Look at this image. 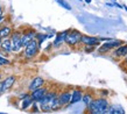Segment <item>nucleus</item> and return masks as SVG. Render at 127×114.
I'll return each mask as SVG.
<instances>
[{
    "mask_svg": "<svg viewBox=\"0 0 127 114\" xmlns=\"http://www.w3.org/2000/svg\"><path fill=\"white\" fill-rule=\"evenodd\" d=\"M43 83H44V80H43V78H42V77H35V78L32 80L31 85H29V90H31V91L37 90V88L42 87Z\"/></svg>",
    "mask_w": 127,
    "mask_h": 114,
    "instance_id": "11",
    "label": "nucleus"
},
{
    "mask_svg": "<svg viewBox=\"0 0 127 114\" xmlns=\"http://www.w3.org/2000/svg\"><path fill=\"white\" fill-rule=\"evenodd\" d=\"M32 101H33V99L31 98V95H27V97H25V100L22 101V105H21V107L25 110V108H27L31 104H32Z\"/></svg>",
    "mask_w": 127,
    "mask_h": 114,
    "instance_id": "19",
    "label": "nucleus"
},
{
    "mask_svg": "<svg viewBox=\"0 0 127 114\" xmlns=\"http://www.w3.org/2000/svg\"><path fill=\"white\" fill-rule=\"evenodd\" d=\"M38 48H40V44L36 41V38L32 40L28 44L25 46V57L26 58H33V57H35L36 54H37V51H38Z\"/></svg>",
    "mask_w": 127,
    "mask_h": 114,
    "instance_id": "3",
    "label": "nucleus"
},
{
    "mask_svg": "<svg viewBox=\"0 0 127 114\" xmlns=\"http://www.w3.org/2000/svg\"><path fill=\"white\" fill-rule=\"evenodd\" d=\"M54 97H55V93H49V94H44V95L38 100L42 111H44V112L51 111V110H50V105H51V100L54 99Z\"/></svg>",
    "mask_w": 127,
    "mask_h": 114,
    "instance_id": "5",
    "label": "nucleus"
},
{
    "mask_svg": "<svg viewBox=\"0 0 127 114\" xmlns=\"http://www.w3.org/2000/svg\"><path fill=\"white\" fill-rule=\"evenodd\" d=\"M35 38H36V41L38 42V44L41 46V43H42L46 38H48V35H46V34H36Z\"/></svg>",
    "mask_w": 127,
    "mask_h": 114,
    "instance_id": "20",
    "label": "nucleus"
},
{
    "mask_svg": "<svg viewBox=\"0 0 127 114\" xmlns=\"http://www.w3.org/2000/svg\"><path fill=\"white\" fill-rule=\"evenodd\" d=\"M12 34V27L11 26H2L0 27V38H6Z\"/></svg>",
    "mask_w": 127,
    "mask_h": 114,
    "instance_id": "16",
    "label": "nucleus"
},
{
    "mask_svg": "<svg viewBox=\"0 0 127 114\" xmlns=\"http://www.w3.org/2000/svg\"><path fill=\"white\" fill-rule=\"evenodd\" d=\"M114 54H115V56H118V57L127 56V44H121L120 47H118Z\"/></svg>",
    "mask_w": 127,
    "mask_h": 114,
    "instance_id": "17",
    "label": "nucleus"
},
{
    "mask_svg": "<svg viewBox=\"0 0 127 114\" xmlns=\"http://www.w3.org/2000/svg\"><path fill=\"white\" fill-rule=\"evenodd\" d=\"M106 114H125V112L119 105H112V106H108Z\"/></svg>",
    "mask_w": 127,
    "mask_h": 114,
    "instance_id": "15",
    "label": "nucleus"
},
{
    "mask_svg": "<svg viewBox=\"0 0 127 114\" xmlns=\"http://www.w3.org/2000/svg\"><path fill=\"white\" fill-rule=\"evenodd\" d=\"M81 42H82L83 44H85V46L95 47V46H99V44H100V38L93 37V36H88V35H82Z\"/></svg>",
    "mask_w": 127,
    "mask_h": 114,
    "instance_id": "8",
    "label": "nucleus"
},
{
    "mask_svg": "<svg viewBox=\"0 0 127 114\" xmlns=\"http://www.w3.org/2000/svg\"><path fill=\"white\" fill-rule=\"evenodd\" d=\"M121 44H123V41H120V40H111V41H107L105 44H103V46L98 49V51H99V53H105V51H108V50H111V49L118 48V47H120Z\"/></svg>",
    "mask_w": 127,
    "mask_h": 114,
    "instance_id": "6",
    "label": "nucleus"
},
{
    "mask_svg": "<svg viewBox=\"0 0 127 114\" xmlns=\"http://www.w3.org/2000/svg\"><path fill=\"white\" fill-rule=\"evenodd\" d=\"M113 1H115V0H113Z\"/></svg>",
    "mask_w": 127,
    "mask_h": 114,
    "instance_id": "34",
    "label": "nucleus"
},
{
    "mask_svg": "<svg viewBox=\"0 0 127 114\" xmlns=\"http://www.w3.org/2000/svg\"><path fill=\"white\" fill-rule=\"evenodd\" d=\"M5 64H9V61L2 56V54H0V65H5Z\"/></svg>",
    "mask_w": 127,
    "mask_h": 114,
    "instance_id": "22",
    "label": "nucleus"
},
{
    "mask_svg": "<svg viewBox=\"0 0 127 114\" xmlns=\"http://www.w3.org/2000/svg\"><path fill=\"white\" fill-rule=\"evenodd\" d=\"M46 93H47V90L44 87H40V88L33 91V93L31 94V98H32L33 100H35V101H38Z\"/></svg>",
    "mask_w": 127,
    "mask_h": 114,
    "instance_id": "9",
    "label": "nucleus"
},
{
    "mask_svg": "<svg viewBox=\"0 0 127 114\" xmlns=\"http://www.w3.org/2000/svg\"><path fill=\"white\" fill-rule=\"evenodd\" d=\"M14 82H15V77L14 76H8L4 82H2V87H4V91H7L9 90L12 86L14 85Z\"/></svg>",
    "mask_w": 127,
    "mask_h": 114,
    "instance_id": "14",
    "label": "nucleus"
},
{
    "mask_svg": "<svg viewBox=\"0 0 127 114\" xmlns=\"http://www.w3.org/2000/svg\"><path fill=\"white\" fill-rule=\"evenodd\" d=\"M125 9H126V11H127V7H126V6H125Z\"/></svg>",
    "mask_w": 127,
    "mask_h": 114,
    "instance_id": "29",
    "label": "nucleus"
},
{
    "mask_svg": "<svg viewBox=\"0 0 127 114\" xmlns=\"http://www.w3.org/2000/svg\"><path fill=\"white\" fill-rule=\"evenodd\" d=\"M125 62H126V63H127V57H126V59H125Z\"/></svg>",
    "mask_w": 127,
    "mask_h": 114,
    "instance_id": "28",
    "label": "nucleus"
},
{
    "mask_svg": "<svg viewBox=\"0 0 127 114\" xmlns=\"http://www.w3.org/2000/svg\"><path fill=\"white\" fill-rule=\"evenodd\" d=\"M11 42H12L13 51H20V49L22 48V44H21V31L20 30H15L14 33L11 34Z\"/></svg>",
    "mask_w": 127,
    "mask_h": 114,
    "instance_id": "4",
    "label": "nucleus"
},
{
    "mask_svg": "<svg viewBox=\"0 0 127 114\" xmlns=\"http://www.w3.org/2000/svg\"><path fill=\"white\" fill-rule=\"evenodd\" d=\"M0 114H5V113H0Z\"/></svg>",
    "mask_w": 127,
    "mask_h": 114,
    "instance_id": "31",
    "label": "nucleus"
},
{
    "mask_svg": "<svg viewBox=\"0 0 127 114\" xmlns=\"http://www.w3.org/2000/svg\"><path fill=\"white\" fill-rule=\"evenodd\" d=\"M84 1H85V2H88V4H90V2H91V0H84Z\"/></svg>",
    "mask_w": 127,
    "mask_h": 114,
    "instance_id": "27",
    "label": "nucleus"
},
{
    "mask_svg": "<svg viewBox=\"0 0 127 114\" xmlns=\"http://www.w3.org/2000/svg\"><path fill=\"white\" fill-rule=\"evenodd\" d=\"M2 14H4V9H2V7L0 6V16H4Z\"/></svg>",
    "mask_w": 127,
    "mask_h": 114,
    "instance_id": "25",
    "label": "nucleus"
},
{
    "mask_svg": "<svg viewBox=\"0 0 127 114\" xmlns=\"http://www.w3.org/2000/svg\"><path fill=\"white\" fill-rule=\"evenodd\" d=\"M2 92H4V87H2V82H1V83H0V94H1Z\"/></svg>",
    "mask_w": 127,
    "mask_h": 114,
    "instance_id": "24",
    "label": "nucleus"
},
{
    "mask_svg": "<svg viewBox=\"0 0 127 114\" xmlns=\"http://www.w3.org/2000/svg\"><path fill=\"white\" fill-rule=\"evenodd\" d=\"M35 36H36V33H35L34 29H29V30H26V31L21 33V44H22V47L28 44L32 40L35 38Z\"/></svg>",
    "mask_w": 127,
    "mask_h": 114,
    "instance_id": "7",
    "label": "nucleus"
},
{
    "mask_svg": "<svg viewBox=\"0 0 127 114\" xmlns=\"http://www.w3.org/2000/svg\"><path fill=\"white\" fill-rule=\"evenodd\" d=\"M0 78H1V75H0Z\"/></svg>",
    "mask_w": 127,
    "mask_h": 114,
    "instance_id": "33",
    "label": "nucleus"
},
{
    "mask_svg": "<svg viewBox=\"0 0 127 114\" xmlns=\"http://www.w3.org/2000/svg\"><path fill=\"white\" fill-rule=\"evenodd\" d=\"M68 34V30H64V31H61L56 35V38L54 41V47H60L64 41H65V36Z\"/></svg>",
    "mask_w": 127,
    "mask_h": 114,
    "instance_id": "12",
    "label": "nucleus"
},
{
    "mask_svg": "<svg viewBox=\"0 0 127 114\" xmlns=\"http://www.w3.org/2000/svg\"><path fill=\"white\" fill-rule=\"evenodd\" d=\"M82 99V92L76 90L73 91V93L71 94V99H70V104H75V103H78L79 100Z\"/></svg>",
    "mask_w": 127,
    "mask_h": 114,
    "instance_id": "18",
    "label": "nucleus"
},
{
    "mask_svg": "<svg viewBox=\"0 0 127 114\" xmlns=\"http://www.w3.org/2000/svg\"><path fill=\"white\" fill-rule=\"evenodd\" d=\"M70 99H71V93L70 92H63L62 94H60L58 97V101H60V105L64 106L66 104L70 103Z\"/></svg>",
    "mask_w": 127,
    "mask_h": 114,
    "instance_id": "13",
    "label": "nucleus"
},
{
    "mask_svg": "<svg viewBox=\"0 0 127 114\" xmlns=\"http://www.w3.org/2000/svg\"><path fill=\"white\" fill-rule=\"evenodd\" d=\"M89 108L92 114H106L108 108V103L106 99L91 100V103L89 104Z\"/></svg>",
    "mask_w": 127,
    "mask_h": 114,
    "instance_id": "1",
    "label": "nucleus"
},
{
    "mask_svg": "<svg viewBox=\"0 0 127 114\" xmlns=\"http://www.w3.org/2000/svg\"><path fill=\"white\" fill-rule=\"evenodd\" d=\"M1 40H2V38H0V43H1Z\"/></svg>",
    "mask_w": 127,
    "mask_h": 114,
    "instance_id": "30",
    "label": "nucleus"
},
{
    "mask_svg": "<svg viewBox=\"0 0 127 114\" xmlns=\"http://www.w3.org/2000/svg\"><path fill=\"white\" fill-rule=\"evenodd\" d=\"M55 1H56L58 5H61L63 8L68 9V11H71V6H70V5H69V4H68L65 0H55Z\"/></svg>",
    "mask_w": 127,
    "mask_h": 114,
    "instance_id": "21",
    "label": "nucleus"
},
{
    "mask_svg": "<svg viewBox=\"0 0 127 114\" xmlns=\"http://www.w3.org/2000/svg\"><path fill=\"white\" fill-rule=\"evenodd\" d=\"M0 48H1V50H2V51H5L6 54H8V53H12V51H13V49H12V42H11V40H9V38H4V40H1Z\"/></svg>",
    "mask_w": 127,
    "mask_h": 114,
    "instance_id": "10",
    "label": "nucleus"
},
{
    "mask_svg": "<svg viewBox=\"0 0 127 114\" xmlns=\"http://www.w3.org/2000/svg\"><path fill=\"white\" fill-rule=\"evenodd\" d=\"M82 33L76 30V29H71V30H68V34L65 36V43L70 47H73L76 44H78L81 42V37H82Z\"/></svg>",
    "mask_w": 127,
    "mask_h": 114,
    "instance_id": "2",
    "label": "nucleus"
},
{
    "mask_svg": "<svg viewBox=\"0 0 127 114\" xmlns=\"http://www.w3.org/2000/svg\"><path fill=\"white\" fill-rule=\"evenodd\" d=\"M83 100H84V103H85L86 105H89V104L91 103V97H90V94H85L84 98H83Z\"/></svg>",
    "mask_w": 127,
    "mask_h": 114,
    "instance_id": "23",
    "label": "nucleus"
},
{
    "mask_svg": "<svg viewBox=\"0 0 127 114\" xmlns=\"http://www.w3.org/2000/svg\"><path fill=\"white\" fill-rule=\"evenodd\" d=\"M4 20H5V18H4V16H0V23L4 22Z\"/></svg>",
    "mask_w": 127,
    "mask_h": 114,
    "instance_id": "26",
    "label": "nucleus"
},
{
    "mask_svg": "<svg viewBox=\"0 0 127 114\" xmlns=\"http://www.w3.org/2000/svg\"><path fill=\"white\" fill-rule=\"evenodd\" d=\"M78 1H82V0H78Z\"/></svg>",
    "mask_w": 127,
    "mask_h": 114,
    "instance_id": "32",
    "label": "nucleus"
}]
</instances>
